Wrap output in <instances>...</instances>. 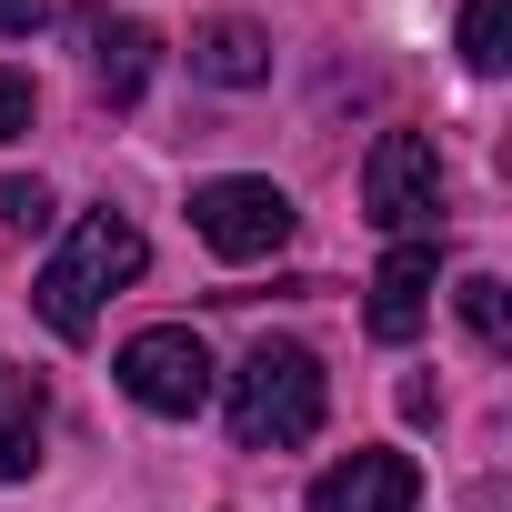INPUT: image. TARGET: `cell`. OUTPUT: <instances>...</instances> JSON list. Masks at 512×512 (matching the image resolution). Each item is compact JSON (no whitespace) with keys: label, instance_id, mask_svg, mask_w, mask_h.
I'll return each mask as SVG.
<instances>
[{"label":"cell","instance_id":"obj_12","mask_svg":"<svg viewBox=\"0 0 512 512\" xmlns=\"http://www.w3.org/2000/svg\"><path fill=\"white\" fill-rule=\"evenodd\" d=\"M452 302H462V322H472V342H482V352H502V342H512V292H502L492 272H462V282H452Z\"/></svg>","mask_w":512,"mask_h":512},{"label":"cell","instance_id":"obj_1","mask_svg":"<svg viewBox=\"0 0 512 512\" xmlns=\"http://www.w3.org/2000/svg\"><path fill=\"white\" fill-rule=\"evenodd\" d=\"M141 262H151L141 221H121V211H81V231L51 251V272L31 282V302H41V322H51L61 342H91L101 302H111L121 282H141Z\"/></svg>","mask_w":512,"mask_h":512},{"label":"cell","instance_id":"obj_2","mask_svg":"<svg viewBox=\"0 0 512 512\" xmlns=\"http://www.w3.org/2000/svg\"><path fill=\"white\" fill-rule=\"evenodd\" d=\"M322 362L302 342H251L241 372H231V442L241 452H292L322 432Z\"/></svg>","mask_w":512,"mask_h":512},{"label":"cell","instance_id":"obj_9","mask_svg":"<svg viewBox=\"0 0 512 512\" xmlns=\"http://www.w3.org/2000/svg\"><path fill=\"white\" fill-rule=\"evenodd\" d=\"M151 61H161V41H151L141 21H101V31H91V81H101V91H111L121 111L141 101V81H151Z\"/></svg>","mask_w":512,"mask_h":512},{"label":"cell","instance_id":"obj_6","mask_svg":"<svg viewBox=\"0 0 512 512\" xmlns=\"http://www.w3.org/2000/svg\"><path fill=\"white\" fill-rule=\"evenodd\" d=\"M432 282H442V241H402L392 262L372 272V302H362L372 342H412V332H422V312H432Z\"/></svg>","mask_w":512,"mask_h":512},{"label":"cell","instance_id":"obj_4","mask_svg":"<svg viewBox=\"0 0 512 512\" xmlns=\"http://www.w3.org/2000/svg\"><path fill=\"white\" fill-rule=\"evenodd\" d=\"M191 231L221 251V262H272L292 241V191L282 181H251V171H221L191 191Z\"/></svg>","mask_w":512,"mask_h":512},{"label":"cell","instance_id":"obj_5","mask_svg":"<svg viewBox=\"0 0 512 512\" xmlns=\"http://www.w3.org/2000/svg\"><path fill=\"white\" fill-rule=\"evenodd\" d=\"M362 211L382 231H432L442 221V161L422 131H382L372 161H362Z\"/></svg>","mask_w":512,"mask_h":512},{"label":"cell","instance_id":"obj_3","mask_svg":"<svg viewBox=\"0 0 512 512\" xmlns=\"http://www.w3.org/2000/svg\"><path fill=\"white\" fill-rule=\"evenodd\" d=\"M111 372H121V392H131L141 412H161V422H191V412L211 402V382H221L191 322H151V332H131Z\"/></svg>","mask_w":512,"mask_h":512},{"label":"cell","instance_id":"obj_7","mask_svg":"<svg viewBox=\"0 0 512 512\" xmlns=\"http://www.w3.org/2000/svg\"><path fill=\"white\" fill-rule=\"evenodd\" d=\"M412 502H422L412 452H352L312 482V512H412Z\"/></svg>","mask_w":512,"mask_h":512},{"label":"cell","instance_id":"obj_10","mask_svg":"<svg viewBox=\"0 0 512 512\" xmlns=\"http://www.w3.org/2000/svg\"><path fill=\"white\" fill-rule=\"evenodd\" d=\"M41 462V382L0 362V482H21Z\"/></svg>","mask_w":512,"mask_h":512},{"label":"cell","instance_id":"obj_15","mask_svg":"<svg viewBox=\"0 0 512 512\" xmlns=\"http://www.w3.org/2000/svg\"><path fill=\"white\" fill-rule=\"evenodd\" d=\"M51 21V0H0V31H41Z\"/></svg>","mask_w":512,"mask_h":512},{"label":"cell","instance_id":"obj_8","mask_svg":"<svg viewBox=\"0 0 512 512\" xmlns=\"http://www.w3.org/2000/svg\"><path fill=\"white\" fill-rule=\"evenodd\" d=\"M191 71L221 81V91H251V81H272V41L251 31V21H211V31L191 41Z\"/></svg>","mask_w":512,"mask_h":512},{"label":"cell","instance_id":"obj_11","mask_svg":"<svg viewBox=\"0 0 512 512\" xmlns=\"http://www.w3.org/2000/svg\"><path fill=\"white\" fill-rule=\"evenodd\" d=\"M462 61L492 81L512 61V0H462Z\"/></svg>","mask_w":512,"mask_h":512},{"label":"cell","instance_id":"obj_13","mask_svg":"<svg viewBox=\"0 0 512 512\" xmlns=\"http://www.w3.org/2000/svg\"><path fill=\"white\" fill-rule=\"evenodd\" d=\"M51 221V191L41 181H0V231H41Z\"/></svg>","mask_w":512,"mask_h":512},{"label":"cell","instance_id":"obj_14","mask_svg":"<svg viewBox=\"0 0 512 512\" xmlns=\"http://www.w3.org/2000/svg\"><path fill=\"white\" fill-rule=\"evenodd\" d=\"M21 131H31V81L0 71V141H21Z\"/></svg>","mask_w":512,"mask_h":512}]
</instances>
